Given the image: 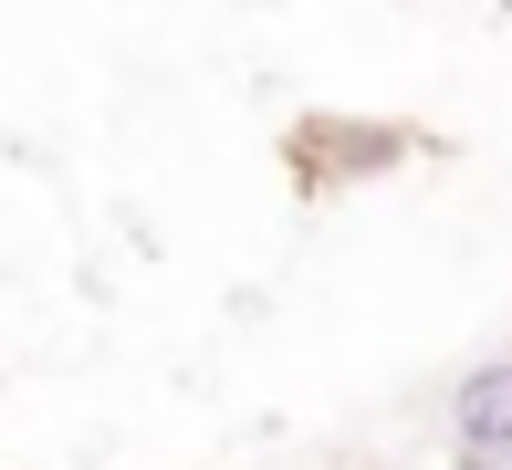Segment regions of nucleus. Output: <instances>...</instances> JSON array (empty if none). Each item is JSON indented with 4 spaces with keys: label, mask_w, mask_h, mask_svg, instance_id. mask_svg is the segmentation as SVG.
Segmentation results:
<instances>
[{
    "label": "nucleus",
    "mask_w": 512,
    "mask_h": 470,
    "mask_svg": "<svg viewBox=\"0 0 512 470\" xmlns=\"http://www.w3.org/2000/svg\"><path fill=\"white\" fill-rule=\"evenodd\" d=\"M460 460L512 470V366H481L471 387H460Z\"/></svg>",
    "instance_id": "f257e3e1"
}]
</instances>
